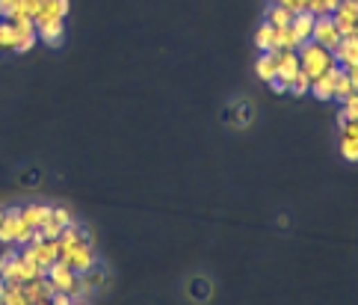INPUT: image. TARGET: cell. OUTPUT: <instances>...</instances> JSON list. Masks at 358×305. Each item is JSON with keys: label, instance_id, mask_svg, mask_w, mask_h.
<instances>
[{"label": "cell", "instance_id": "22", "mask_svg": "<svg viewBox=\"0 0 358 305\" xmlns=\"http://www.w3.org/2000/svg\"><path fill=\"white\" fill-rule=\"evenodd\" d=\"M15 6H18V0H0V18H9L15 12Z\"/></svg>", "mask_w": 358, "mask_h": 305}, {"label": "cell", "instance_id": "23", "mask_svg": "<svg viewBox=\"0 0 358 305\" xmlns=\"http://www.w3.org/2000/svg\"><path fill=\"white\" fill-rule=\"evenodd\" d=\"M346 122H350V119H346V113H343V110H341V113H338V125H341V130H343V128H346Z\"/></svg>", "mask_w": 358, "mask_h": 305}, {"label": "cell", "instance_id": "7", "mask_svg": "<svg viewBox=\"0 0 358 305\" xmlns=\"http://www.w3.org/2000/svg\"><path fill=\"white\" fill-rule=\"evenodd\" d=\"M3 211H6V216H3V225H0V243L15 246L18 232L24 228V220H21V208H3Z\"/></svg>", "mask_w": 358, "mask_h": 305}, {"label": "cell", "instance_id": "27", "mask_svg": "<svg viewBox=\"0 0 358 305\" xmlns=\"http://www.w3.org/2000/svg\"><path fill=\"white\" fill-rule=\"evenodd\" d=\"M36 305H51V302H36Z\"/></svg>", "mask_w": 358, "mask_h": 305}, {"label": "cell", "instance_id": "15", "mask_svg": "<svg viewBox=\"0 0 358 305\" xmlns=\"http://www.w3.org/2000/svg\"><path fill=\"white\" fill-rule=\"evenodd\" d=\"M341 155H343V160H350V163H355L358 160V137H341Z\"/></svg>", "mask_w": 358, "mask_h": 305}, {"label": "cell", "instance_id": "1", "mask_svg": "<svg viewBox=\"0 0 358 305\" xmlns=\"http://www.w3.org/2000/svg\"><path fill=\"white\" fill-rule=\"evenodd\" d=\"M296 57H299V69L308 74L311 80L314 78H323L332 65H334V57H332V51H326L323 45H317V42H302V45L296 48Z\"/></svg>", "mask_w": 358, "mask_h": 305}, {"label": "cell", "instance_id": "12", "mask_svg": "<svg viewBox=\"0 0 358 305\" xmlns=\"http://www.w3.org/2000/svg\"><path fill=\"white\" fill-rule=\"evenodd\" d=\"M290 21H293V12L284 9L282 3H275L270 12H266V24H273V27H290Z\"/></svg>", "mask_w": 358, "mask_h": 305}, {"label": "cell", "instance_id": "17", "mask_svg": "<svg viewBox=\"0 0 358 305\" xmlns=\"http://www.w3.org/2000/svg\"><path fill=\"white\" fill-rule=\"evenodd\" d=\"M343 113L350 122H358V92H352L350 98H343Z\"/></svg>", "mask_w": 358, "mask_h": 305}, {"label": "cell", "instance_id": "10", "mask_svg": "<svg viewBox=\"0 0 358 305\" xmlns=\"http://www.w3.org/2000/svg\"><path fill=\"white\" fill-rule=\"evenodd\" d=\"M275 53L278 51H266L264 57L258 60V78L266 80V83H270L275 78V71H278V57H275Z\"/></svg>", "mask_w": 358, "mask_h": 305}, {"label": "cell", "instance_id": "11", "mask_svg": "<svg viewBox=\"0 0 358 305\" xmlns=\"http://www.w3.org/2000/svg\"><path fill=\"white\" fill-rule=\"evenodd\" d=\"M3 305H33L27 299V293L21 285H15V281H6V290H3Z\"/></svg>", "mask_w": 358, "mask_h": 305}, {"label": "cell", "instance_id": "14", "mask_svg": "<svg viewBox=\"0 0 358 305\" xmlns=\"http://www.w3.org/2000/svg\"><path fill=\"white\" fill-rule=\"evenodd\" d=\"M258 48L266 53V51H275V27L273 24H264L258 30Z\"/></svg>", "mask_w": 358, "mask_h": 305}, {"label": "cell", "instance_id": "3", "mask_svg": "<svg viewBox=\"0 0 358 305\" xmlns=\"http://www.w3.org/2000/svg\"><path fill=\"white\" fill-rule=\"evenodd\" d=\"M343 36L338 33V27H334V18L332 15H317L314 18V30H311V42H317V45H323L326 51H332L334 45H338Z\"/></svg>", "mask_w": 358, "mask_h": 305}, {"label": "cell", "instance_id": "20", "mask_svg": "<svg viewBox=\"0 0 358 305\" xmlns=\"http://www.w3.org/2000/svg\"><path fill=\"white\" fill-rule=\"evenodd\" d=\"M51 220L57 223L60 228H65V225H71V223H74V220H71V214L65 211V208H51Z\"/></svg>", "mask_w": 358, "mask_h": 305}, {"label": "cell", "instance_id": "19", "mask_svg": "<svg viewBox=\"0 0 358 305\" xmlns=\"http://www.w3.org/2000/svg\"><path fill=\"white\" fill-rule=\"evenodd\" d=\"M83 279L89 281V288H92V290H95V288H101V285H104V273H101V270H98L95 264H92V267H89V270H86V273H83Z\"/></svg>", "mask_w": 358, "mask_h": 305}, {"label": "cell", "instance_id": "25", "mask_svg": "<svg viewBox=\"0 0 358 305\" xmlns=\"http://www.w3.org/2000/svg\"><path fill=\"white\" fill-rule=\"evenodd\" d=\"M3 216H6V211H3V208H0V225H3Z\"/></svg>", "mask_w": 358, "mask_h": 305}, {"label": "cell", "instance_id": "6", "mask_svg": "<svg viewBox=\"0 0 358 305\" xmlns=\"http://www.w3.org/2000/svg\"><path fill=\"white\" fill-rule=\"evenodd\" d=\"M48 279L53 281V288L57 290H65V293H71V288H74V281H77V273L69 267V264H62V261L57 258L53 264L48 267Z\"/></svg>", "mask_w": 358, "mask_h": 305}, {"label": "cell", "instance_id": "28", "mask_svg": "<svg viewBox=\"0 0 358 305\" xmlns=\"http://www.w3.org/2000/svg\"><path fill=\"white\" fill-rule=\"evenodd\" d=\"M0 51H3V48H0Z\"/></svg>", "mask_w": 358, "mask_h": 305}, {"label": "cell", "instance_id": "4", "mask_svg": "<svg viewBox=\"0 0 358 305\" xmlns=\"http://www.w3.org/2000/svg\"><path fill=\"white\" fill-rule=\"evenodd\" d=\"M332 57L338 65H343V69H352V65H358V36L355 33H350V36H343L338 45L332 48Z\"/></svg>", "mask_w": 358, "mask_h": 305}, {"label": "cell", "instance_id": "24", "mask_svg": "<svg viewBox=\"0 0 358 305\" xmlns=\"http://www.w3.org/2000/svg\"><path fill=\"white\" fill-rule=\"evenodd\" d=\"M3 290H6V281H3V276H0V305H3Z\"/></svg>", "mask_w": 358, "mask_h": 305}, {"label": "cell", "instance_id": "16", "mask_svg": "<svg viewBox=\"0 0 358 305\" xmlns=\"http://www.w3.org/2000/svg\"><path fill=\"white\" fill-rule=\"evenodd\" d=\"M287 92H293V95H305V92H311V78L305 71H299L293 80L287 83Z\"/></svg>", "mask_w": 358, "mask_h": 305}, {"label": "cell", "instance_id": "21", "mask_svg": "<svg viewBox=\"0 0 358 305\" xmlns=\"http://www.w3.org/2000/svg\"><path fill=\"white\" fill-rule=\"evenodd\" d=\"M48 302H51V305H74L71 293H65V290H53V297H51Z\"/></svg>", "mask_w": 358, "mask_h": 305}, {"label": "cell", "instance_id": "5", "mask_svg": "<svg viewBox=\"0 0 358 305\" xmlns=\"http://www.w3.org/2000/svg\"><path fill=\"white\" fill-rule=\"evenodd\" d=\"M65 15H69V0H39L33 21L36 24H42V21H65Z\"/></svg>", "mask_w": 358, "mask_h": 305}, {"label": "cell", "instance_id": "2", "mask_svg": "<svg viewBox=\"0 0 358 305\" xmlns=\"http://www.w3.org/2000/svg\"><path fill=\"white\" fill-rule=\"evenodd\" d=\"M62 264H69L77 276H83L89 267L95 264V252H92V243L89 241H80V243H74L71 249H65V252L60 255Z\"/></svg>", "mask_w": 358, "mask_h": 305}, {"label": "cell", "instance_id": "13", "mask_svg": "<svg viewBox=\"0 0 358 305\" xmlns=\"http://www.w3.org/2000/svg\"><path fill=\"white\" fill-rule=\"evenodd\" d=\"M15 42H18L15 27L9 24L6 18H0V48H3V51H15Z\"/></svg>", "mask_w": 358, "mask_h": 305}, {"label": "cell", "instance_id": "9", "mask_svg": "<svg viewBox=\"0 0 358 305\" xmlns=\"http://www.w3.org/2000/svg\"><path fill=\"white\" fill-rule=\"evenodd\" d=\"M21 220L30 228H39L44 220H51V204H27V208H21Z\"/></svg>", "mask_w": 358, "mask_h": 305}, {"label": "cell", "instance_id": "26", "mask_svg": "<svg viewBox=\"0 0 358 305\" xmlns=\"http://www.w3.org/2000/svg\"><path fill=\"white\" fill-rule=\"evenodd\" d=\"M355 36H358V21H355Z\"/></svg>", "mask_w": 358, "mask_h": 305}, {"label": "cell", "instance_id": "8", "mask_svg": "<svg viewBox=\"0 0 358 305\" xmlns=\"http://www.w3.org/2000/svg\"><path fill=\"white\" fill-rule=\"evenodd\" d=\"M36 36L44 42V45L57 48L65 36V24L62 21H42V24H36Z\"/></svg>", "mask_w": 358, "mask_h": 305}, {"label": "cell", "instance_id": "18", "mask_svg": "<svg viewBox=\"0 0 358 305\" xmlns=\"http://www.w3.org/2000/svg\"><path fill=\"white\" fill-rule=\"evenodd\" d=\"M42 234H44V241H60V234H62V228L57 225V223H53V220H44L42 225Z\"/></svg>", "mask_w": 358, "mask_h": 305}]
</instances>
